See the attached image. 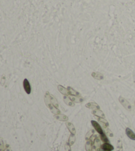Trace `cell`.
<instances>
[{
	"mask_svg": "<svg viewBox=\"0 0 135 151\" xmlns=\"http://www.w3.org/2000/svg\"><path fill=\"white\" fill-rule=\"evenodd\" d=\"M119 101L121 103L122 105L128 111H131L132 110V107H131V104L129 103V102L126 99H124V97H123L122 96H120L119 97Z\"/></svg>",
	"mask_w": 135,
	"mask_h": 151,
	"instance_id": "6da1fadb",
	"label": "cell"
},
{
	"mask_svg": "<svg viewBox=\"0 0 135 151\" xmlns=\"http://www.w3.org/2000/svg\"><path fill=\"white\" fill-rule=\"evenodd\" d=\"M91 123H92V126L94 127V129H95L99 134L101 135L104 133L103 130H102L101 125H100L98 122L96 121H91Z\"/></svg>",
	"mask_w": 135,
	"mask_h": 151,
	"instance_id": "7a4b0ae2",
	"label": "cell"
},
{
	"mask_svg": "<svg viewBox=\"0 0 135 151\" xmlns=\"http://www.w3.org/2000/svg\"><path fill=\"white\" fill-rule=\"evenodd\" d=\"M23 88L25 89V92L27 94H30L31 93V86L30 84L29 81L27 79L25 78L23 80Z\"/></svg>",
	"mask_w": 135,
	"mask_h": 151,
	"instance_id": "3957f363",
	"label": "cell"
},
{
	"mask_svg": "<svg viewBox=\"0 0 135 151\" xmlns=\"http://www.w3.org/2000/svg\"><path fill=\"white\" fill-rule=\"evenodd\" d=\"M57 89L59 91V92L61 94H62L64 96H70V94H69V90L67 89V88H65V87H63V86L61 85H58L57 86Z\"/></svg>",
	"mask_w": 135,
	"mask_h": 151,
	"instance_id": "277c9868",
	"label": "cell"
},
{
	"mask_svg": "<svg viewBox=\"0 0 135 151\" xmlns=\"http://www.w3.org/2000/svg\"><path fill=\"white\" fill-rule=\"evenodd\" d=\"M65 125H66L67 127V129H69V132L71 133V134L75 135L76 134V129L75 126L73 125V124L70 123V122H66V123H65Z\"/></svg>",
	"mask_w": 135,
	"mask_h": 151,
	"instance_id": "5b68a950",
	"label": "cell"
},
{
	"mask_svg": "<svg viewBox=\"0 0 135 151\" xmlns=\"http://www.w3.org/2000/svg\"><path fill=\"white\" fill-rule=\"evenodd\" d=\"M86 107L88 109H91L92 110H100V107L95 102H90V103H88L86 104Z\"/></svg>",
	"mask_w": 135,
	"mask_h": 151,
	"instance_id": "8992f818",
	"label": "cell"
},
{
	"mask_svg": "<svg viewBox=\"0 0 135 151\" xmlns=\"http://www.w3.org/2000/svg\"><path fill=\"white\" fill-rule=\"evenodd\" d=\"M93 144H94V148L96 150V151H100V149L101 148V145L100 144V140L98 137H96L95 139L94 140V142H93Z\"/></svg>",
	"mask_w": 135,
	"mask_h": 151,
	"instance_id": "52a82bcc",
	"label": "cell"
},
{
	"mask_svg": "<svg viewBox=\"0 0 135 151\" xmlns=\"http://www.w3.org/2000/svg\"><path fill=\"white\" fill-rule=\"evenodd\" d=\"M54 117H55L57 120L61 121H68V119H69L67 116H66L65 115L61 114V113L57 115H54Z\"/></svg>",
	"mask_w": 135,
	"mask_h": 151,
	"instance_id": "ba28073f",
	"label": "cell"
},
{
	"mask_svg": "<svg viewBox=\"0 0 135 151\" xmlns=\"http://www.w3.org/2000/svg\"><path fill=\"white\" fill-rule=\"evenodd\" d=\"M125 133H126V135L129 139H131V140H135V133L131 129L127 128L126 130H125Z\"/></svg>",
	"mask_w": 135,
	"mask_h": 151,
	"instance_id": "9c48e42d",
	"label": "cell"
},
{
	"mask_svg": "<svg viewBox=\"0 0 135 151\" xmlns=\"http://www.w3.org/2000/svg\"><path fill=\"white\" fill-rule=\"evenodd\" d=\"M63 101H64L66 105H69L70 107H74L75 106V103L73 102H72L70 97L67 96H63Z\"/></svg>",
	"mask_w": 135,
	"mask_h": 151,
	"instance_id": "30bf717a",
	"label": "cell"
},
{
	"mask_svg": "<svg viewBox=\"0 0 135 151\" xmlns=\"http://www.w3.org/2000/svg\"><path fill=\"white\" fill-rule=\"evenodd\" d=\"M92 113L94 115L98 117H101V118H105V114L103 113V112L102 111H101L100 110H93L92 111Z\"/></svg>",
	"mask_w": 135,
	"mask_h": 151,
	"instance_id": "8fae6325",
	"label": "cell"
},
{
	"mask_svg": "<svg viewBox=\"0 0 135 151\" xmlns=\"http://www.w3.org/2000/svg\"><path fill=\"white\" fill-rule=\"evenodd\" d=\"M69 97H70L72 102H73L74 103H81L83 102V98L80 96H69Z\"/></svg>",
	"mask_w": 135,
	"mask_h": 151,
	"instance_id": "7c38bea8",
	"label": "cell"
},
{
	"mask_svg": "<svg viewBox=\"0 0 135 151\" xmlns=\"http://www.w3.org/2000/svg\"><path fill=\"white\" fill-rule=\"evenodd\" d=\"M101 148L103 150H113L114 149V147L110 143H109V142H105V143H103V145H101Z\"/></svg>",
	"mask_w": 135,
	"mask_h": 151,
	"instance_id": "4fadbf2b",
	"label": "cell"
},
{
	"mask_svg": "<svg viewBox=\"0 0 135 151\" xmlns=\"http://www.w3.org/2000/svg\"><path fill=\"white\" fill-rule=\"evenodd\" d=\"M92 76L94 78L98 80H101L103 79V75L101 73L97 72H94L92 73Z\"/></svg>",
	"mask_w": 135,
	"mask_h": 151,
	"instance_id": "5bb4252c",
	"label": "cell"
},
{
	"mask_svg": "<svg viewBox=\"0 0 135 151\" xmlns=\"http://www.w3.org/2000/svg\"><path fill=\"white\" fill-rule=\"evenodd\" d=\"M67 89L69 91L70 96H80V94L78 91H76L75 89H74L71 87H67Z\"/></svg>",
	"mask_w": 135,
	"mask_h": 151,
	"instance_id": "9a60e30c",
	"label": "cell"
},
{
	"mask_svg": "<svg viewBox=\"0 0 135 151\" xmlns=\"http://www.w3.org/2000/svg\"><path fill=\"white\" fill-rule=\"evenodd\" d=\"M94 141H92V140H87V142L85 146V148H86V151H92V142Z\"/></svg>",
	"mask_w": 135,
	"mask_h": 151,
	"instance_id": "2e32d148",
	"label": "cell"
},
{
	"mask_svg": "<svg viewBox=\"0 0 135 151\" xmlns=\"http://www.w3.org/2000/svg\"><path fill=\"white\" fill-rule=\"evenodd\" d=\"M75 139H75V135H74L71 134V135L69 136V140H68V144H69L70 146H72V145L75 143Z\"/></svg>",
	"mask_w": 135,
	"mask_h": 151,
	"instance_id": "e0dca14e",
	"label": "cell"
},
{
	"mask_svg": "<svg viewBox=\"0 0 135 151\" xmlns=\"http://www.w3.org/2000/svg\"><path fill=\"white\" fill-rule=\"evenodd\" d=\"M94 130H90V131L88 132L87 134H86V137H85L86 140H90L91 138L92 137V136L94 135Z\"/></svg>",
	"mask_w": 135,
	"mask_h": 151,
	"instance_id": "ac0fdd59",
	"label": "cell"
},
{
	"mask_svg": "<svg viewBox=\"0 0 135 151\" xmlns=\"http://www.w3.org/2000/svg\"><path fill=\"white\" fill-rule=\"evenodd\" d=\"M50 96H51V101L52 105H54L55 107L58 108L59 104H58V102H57V100L56 99V98H55L53 95H50Z\"/></svg>",
	"mask_w": 135,
	"mask_h": 151,
	"instance_id": "d6986e66",
	"label": "cell"
},
{
	"mask_svg": "<svg viewBox=\"0 0 135 151\" xmlns=\"http://www.w3.org/2000/svg\"><path fill=\"white\" fill-rule=\"evenodd\" d=\"M97 119H98V120L100 121V123L101 124H104V125H106L107 127L109 126V123L107 121V120H106L105 118H101V117H97Z\"/></svg>",
	"mask_w": 135,
	"mask_h": 151,
	"instance_id": "ffe728a7",
	"label": "cell"
},
{
	"mask_svg": "<svg viewBox=\"0 0 135 151\" xmlns=\"http://www.w3.org/2000/svg\"><path fill=\"white\" fill-rule=\"evenodd\" d=\"M100 139H101V140H102L103 142H109V140H108V137H107V135H106V134L105 133H103V134L100 135Z\"/></svg>",
	"mask_w": 135,
	"mask_h": 151,
	"instance_id": "44dd1931",
	"label": "cell"
},
{
	"mask_svg": "<svg viewBox=\"0 0 135 151\" xmlns=\"http://www.w3.org/2000/svg\"><path fill=\"white\" fill-rule=\"evenodd\" d=\"M103 129H104V133H106V135H109L111 137H113V134L112 132L111 131V130L108 128V127H105V128Z\"/></svg>",
	"mask_w": 135,
	"mask_h": 151,
	"instance_id": "7402d4cb",
	"label": "cell"
},
{
	"mask_svg": "<svg viewBox=\"0 0 135 151\" xmlns=\"http://www.w3.org/2000/svg\"><path fill=\"white\" fill-rule=\"evenodd\" d=\"M104 151H111V150H104Z\"/></svg>",
	"mask_w": 135,
	"mask_h": 151,
	"instance_id": "603a6c76",
	"label": "cell"
},
{
	"mask_svg": "<svg viewBox=\"0 0 135 151\" xmlns=\"http://www.w3.org/2000/svg\"><path fill=\"white\" fill-rule=\"evenodd\" d=\"M134 103H135V102H134Z\"/></svg>",
	"mask_w": 135,
	"mask_h": 151,
	"instance_id": "cb8c5ba5",
	"label": "cell"
}]
</instances>
